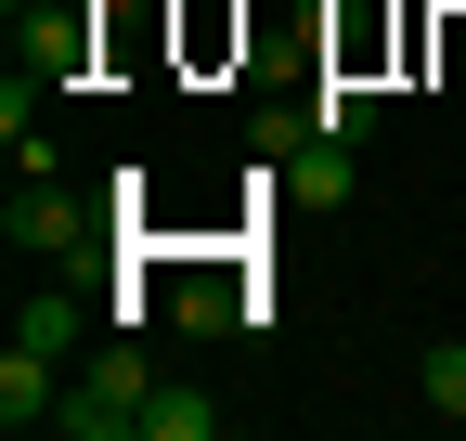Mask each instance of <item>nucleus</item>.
<instances>
[{
	"instance_id": "1",
	"label": "nucleus",
	"mask_w": 466,
	"mask_h": 441,
	"mask_svg": "<svg viewBox=\"0 0 466 441\" xmlns=\"http://www.w3.org/2000/svg\"><path fill=\"white\" fill-rule=\"evenodd\" d=\"M143 403H156V376L130 364V351H91L78 376H66V441H143Z\"/></svg>"
},
{
	"instance_id": "2",
	"label": "nucleus",
	"mask_w": 466,
	"mask_h": 441,
	"mask_svg": "<svg viewBox=\"0 0 466 441\" xmlns=\"http://www.w3.org/2000/svg\"><path fill=\"white\" fill-rule=\"evenodd\" d=\"M91 234H104V220H91L78 195H39V169H26V195H14V208H0V247H14V260H78Z\"/></svg>"
},
{
	"instance_id": "3",
	"label": "nucleus",
	"mask_w": 466,
	"mask_h": 441,
	"mask_svg": "<svg viewBox=\"0 0 466 441\" xmlns=\"http://www.w3.org/2000/svg\"><path fill=\"white\" fill-rule=\"evenodd\" d=\"M52 415H66V364L14 338V351H0V428L26 441V428H52Z\"/></svg>"
},
{
	"instance_id": "4",
	"label": "nucleus",
	"mask_w": 466,
	"mask_h": 441,
	"mask_svg": "<svg viewBox=\"0 0 466 441\" xmlns=\"http://www.w3.org/2000/svg\"><path fill=\"white\" fill-rule=\"evenodd\" d=\"M143 441H220V403L195 390V376H156V403H143Z\"/></svg>"
},
{
	"instance_id": "5",
	"label": "nucleus",
	"mask_w": 466,
	"mask_h": 441,
	"mask_svg": "<svg viewBox=\"0 0 466 441\" xmlns=\"http://www.w3.org/2000/svg\"><path fill=\"white\" fill-rule=\"evenodd\" d=\"M285 195H299V208H350V143H299V156H285Z\"/></svg>"
},
{
	"instance_id": "6",
	"label": "nucleus",
	"mask_w": 466,
	"mask_h": 441,
	"mask_svg": "<svg viewBox=\"0 0 466 441\" xmlns=\"http://www.w3.org/2000/svg\"><path fill=\"white\" fill-rule=\"evenodd\" d=\"M311 130H324V143H363V130H376V91H363V78H324V91H311Z\"/></svg>"
},
{
	"instance_id": "7",
	"label": "nucleus",
	"mask_w": 466,
	"mask_h": 441,
	"mask_svg": "<svg viewBox=\"0 0 466 441\" xmlns=\"http://www.w3.org/2000/svg\"><path fill=\"white\" fill-rule=\"evenodd\" d=\"M78 52H91V26H78V14H26V78H66Z\"/></svg>"
},
{
	"instance_id": "8",
	"label": "nucleus",
	"mask_w": 466,
	"mask_h": 441,
	"mask_svg": "<svg viewBox=\"0 0 466 441\" xmlns=\"http://www.w3.org/2000/svg\"><path fill=\"white\" fill-rule=\"evenodd\" d=\"M14 338H26V351H52V364H66V351H78V312H66V299H26V312H14Z\"/></svg>"
},
{
	"instance_id": "9",
	"label": "nucleus",
	"mask_w": 466,
	"mask_h": 441,
	"mask_svg": "<svg viewBox=\"0 0 466 441\" xmlns=\"http://www.w3.org/2000/svg\"><path fill=\"white\" fill-rule=\"evenodd\" d=\"M233 312H247V286H220V272H195V286H182V324H195V338H220Z\"/></svg>"
},
{
	"instance_id": "10",
	"label": "nucleus",
	"mask_w": 466,
	"mask_h": 441,
	"mask_svg": "<svg viewBox=\"0 0 466 441\" xmlns=\"http://www.w3.org/2000/svg\"><path fill=\"white\" fill-rule=\"evenodd\" d=\"M428 403H441V415H466V338H441V351H428Z\"/></svg>"
},
{
	"instance_id": "11",
	"label": "nucleus",
	"mask_w": 466,
	"mask_h": 441,
	"mask_svg": "<svg viewBox=\"0 0 466 441\" xmlns=\"http://www.w3.org/2000/svg\"><path fill=\"white\" fill-rule=\"evenodd\" d=\"M0 14H14V26H26V14H39V0H0Z\"/></svg>"
}]
</instances>
